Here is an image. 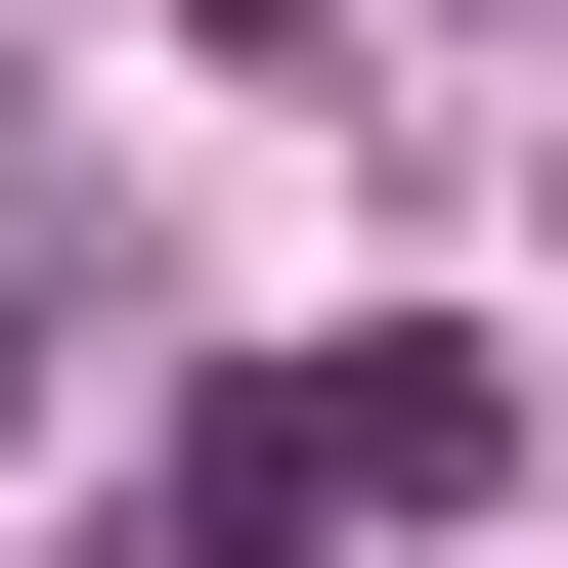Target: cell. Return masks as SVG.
<instances>
[{
    "label": "cell",
    "mask_w": 568,
    "mask_h": 568,
    "mask_svg": "<svg viewBox=\"0 0 568 568\" xmlns=\"http://www.w3.org/2000/svg\"><path fill=\"white\" fill-rule=\"evenodd\" d=\"M0 394H44V88H0Z\"/></svg>",
    "instance_id": "cell-1"
},
{
    "label": "cell",
    "mask_w": 568,
    "mask_h": 568,
    "mask_svg": "<svg viewBox=\"0 0 568 568\" xmlns=\"http://www.w3.org/2000/svg\"><path fill=\"white\" fill-rule=\"evenodd\" d=\"M219 44H306V0H219Z\"/></svg>",
    "instance_id": "cell-2"
}]
</instances>
